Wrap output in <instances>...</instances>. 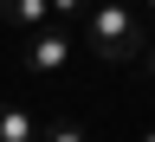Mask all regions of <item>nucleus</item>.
<instances>
[{"instance_id": "obj_2", "label": "nucleus", "mask_w": 155, "mask_h": 142, "mask_svg": "<svg viewBox=\"0 0 155 142\" xmlns=\"http://www.w3.org/2000/svg\"><path fill=\"white\" fill-rule=\"evenodd\" d=\"M71 52H78V39H71L65 26H45V32L26 39V71H32V78H52V71L71 65Z\"/></svg>"}, {"instance_id": "obj_3", "label": "nucleus", "mask_w": 155, "mask_h": 142, "mask_svg": "<svg viewBox=\"0 0 155 142\" xmlns=\"http://www.w3.org/2000/svg\"><path fill=\"white\" fill-rule=\"evenodd\" d=\"M0 19H7V26H19V32H45L52 26V0H7V7H0Z\"/></svg>"}, {"instance_id": "obj_5", "label": "nucleus", "mask_w": 155, "mask_h": 142, "mask_svg": "<svg viewBox=\"0 0 155 142\" xmlns=\"http://www.w3.org/2000/svg\"><path fill=\"white\" fill-rule=\"evenodd\" d=\"M39 142H91V136H84V123H78V116H52V123L39 129Z\"/></svg>"}, {"instance_id": "obj_4", "label": "nucleus", "mask_w": 155, "mask_h": 142, "mask_svg": "<svg viewBox=\"0 0 155 142\" xmlns=\"http://www.w3.org/2000/svg\"><path fill=\"white\" fill-rule=\"evenodd\" d=\"M0 142H39V123L26 104H0Z\"/></svg>"}, {"instance_id": "obj_6", "label": "nucleus", "mask_w": 155, "mask_h": 142, "mask_svg": "<svg viewBox=\"0 0 155 142\" xmlns=\"http://www.w3.org/2000/svg\"><path fill=\"white\" fill-rule=\"evenodd\" d=\"M142 78L155 84V32H149V45H142Z\"/></svg>"}, {"instance_id": "obj_1", "label": "nucleus", "mask_w": 155, "mask_h": 142, "mask_svg": "<svg viewBox=\"0 0 155 142\" xmlns=\"http://www.w3.org/2000/svg\"><path fill=\"white\" fill-rule=\"evenodd\" d=\"M84 45L104 58V65H123V58L142 65L149 32H142V19H136L129 7H97V13H84Z\"/></svg>"}, {"instance_id": "obj_7", "label": "nucleus", "mask_w": 155, "mask_h": 142, "mask_svg": "<svg viewBox=\"0 0 155 142\" xmlns=\"http://www.w3.org/2000/svg\"><path fill=\"white\" fill-rule=\"evenodd\" d=\"M142 142H155V123H149V136H142Z\"/></svg>"}, {"instance_id": "obj_8", "label": "nucleus", "mask_w": 155, "mask_h": 142, "mask_svg": "<svg viewBox=\"0 0 155 142\" xmlns=\"http://www.w3.org/2000/svg\"><path fill=\"white\" fill-rule=\"evenodd\" d=\"M149 13H155V7H149Z\"/></svg>"}]
</instances>
